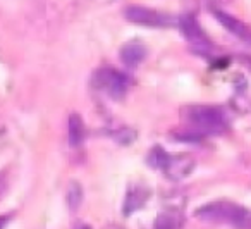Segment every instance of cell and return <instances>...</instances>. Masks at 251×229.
Listing matches in <instances>:
<instances>
[{
    "mask_svg": "<svg viewBox=\"0 0 251 229\" xmlns=\"http://www.w3.org/2000/svg\"><path fill=\"white\" fill-rule=\"evenodd\" d=\"M195 217L203 222L229 224L236 229H251V210L230 201H212L195 212Z\"/></svg>",
    "mask_w": 251,
    "mask_h": 229,
    "instance_id": "obj_1",
    "label": "cell"
},
{
    "mask_svg": "<svg viewBox=\"0 0 251 229\" xmlns=\"http://www.w3.org/2000/svg\"><path fill=\"white\" fill-rule=\"evenodd\" d=\"M184 121L191 129V136L220 135L227 129V117L220 109L212 105H191L184 111Z\"/></svg>",
    "mask_w": 251,
    "mask_h": 229,
    "instance_id": "obj_2",
    "label": "cell"
},
{
    "mask_svg": "<svg viewBox=\"0 0 251 229\" xmlns=\"http://www.w3.org/2000/svg\"><path fill=\"white\" fill-rule=\"evenodd\" d=\"M93 86L103 90L112 100H122L131 86V80L114 67H101L93 74Z\"/></svg>",
    "mask_w": 251,
    "mask_h": 229,
    "instance_id": "obj_3",
    "label": "cell"
},
{
    "mask_svg": "<svg viewBox=\"0 0 251 229\" xmlns=\"http://www.w3.org/2000/svg\"><path fill=\"white\" fill-rule=\"evenodd\" d=\"M124 18L133 25L147 26V28H171L179 23V18L143 5H127L124 9Z\"/></svg>",
    "mask_w": 251,
    "mask_h": 229,
    "instance_id": "obj_4",
    "label": "cell"
},
{
    "mask_svg": "<svg viewBox=\"0 0 251 229\" xmlns=\"http://www.w3.org/2000/svg\"><path fill=\"white\" fill-rule=\"evenodd\" d=\"M181 33L186 36L189 43L195 47L196 50H206L210 49V40L205 35V31L201 29V26L198 25V21L195 19V16L191 14H184L179 18L177 23Z\"/></svg>",
    "mask_w": 251,
    "mask_h": 229,
    "instance_id": "obj_5",
    "label": "cell"
},
{
    "mask_svg": "<svg viewBox=\"0 0 251 229\" xmlns=\"http://www.w3.org/2000/svg\"><path fill=\"white\" fill-rule=\"evenodd\" d=\"M195 169V160L188 155H167L164 166H162V172L169 177L171 181H181L188 177Z\"/></svg>",
    "mask_w": 251,
    "mask_h": 229,
    "instance_id": "obj_6",
    "label": "cell"
},
{
    "mask_svg": "<svg viewBox=\"0 0 251 229\" xmlns=\"http://www.w3.org/2000/svg\"><path fill=\"white\" fill-rule=\"evenodd\" d=\"M151 197V190L148 186L141 183L131 184L127 188V193H126L124 203H122V214L127 217V215L134 214L136 210H140L145 203L148 201V198Z\"/></svg>",
    "mask_w": 251,
    "mask_h": 229,
    "instance_id": "obj_7",
    "label": "cell"
},
{
    "mask_svg": "<svg viewBox=\"0 0 251 229\" xmlns=\"http://www.w3.org/2000/svg\"><path fill=\"white\" fill-rule=\"evenodd\" d=\"M213 16L215 19L227 29L229 33H232L236 38H239L241 42H244L246 45H251V28L248 25H244L243 21L232 18L230 14L224 11H219V9H213Z\"/></svg>",
    "mask_w": 251,
    "mask_h": 229,
    "instance_id": "obj_8",
    "label": "cell"
},
{
    "mask_svg": "<svg viewBox=\"0 0 251 229\" xmlns=\"http://www.w3.org/2000/svg\"><path fill=\"white\" fill-rule=\"evenodd\" d=\"M119 57H121V62L127 69H134V67H138L147 59V47L140 40H131V42H127L126 45L121 47Z\"/></svg>",
    "mask_w": 251,
    "mask_h": 229,
    "instance_id": "obj_9",
    "label": "cell"
},
{
    "mask_svg": "<svg viewBox=\"0 0 251 229\" xmlns=\"http://www.w3.org/2000/svg\"><path fill=\"white\" fill-rule=\"evenodd\" d=\"M84 136H86V128H84V121L79 114L73 112L67 121V142L73 148L83 145Z\"/></svg>",
    "mask_w": 251,
    "mask_h": 229,
    "instance_id": "obj_10",
    "label": "cell"
},
{
    "mask_svg": "<svg viewBox=\"0 0 251 229\" xmlns=\"http://www.w3.org/2000/svg\"><path fill=\"white\" fill-rule=\"evenodd\" d=\"M182 217L176 208H165L155 221V229H181Z\"/></svg>",
    "mask_w": 251,
    "mask_h": 229,
    "instance_id": "obj_11",
    "label": "cell"
},
{
    "mask_svg": "<svg viewBox=\"0 0 251 229\" xmlns=\"http://www.w3.org/2000/svg\"><path fill=\"white\" fill-rule=\"evenodd\" d=\"M83 186H81L77 181H71L67 184V191H66V200H67V207L71 212H76L77 208L83 203Z\"/></svg>",
    "mask_w": 251,
    "mask_h": 229,
    "instance_id": "obj_12",
    "label": "cell"
},
{
    "mask_svg": "<svg viewBox=\"0 0 251 229\" xmlns=\"http://www.w3.org/2000/svg\"><path fill=\"white\" fill-rule=\"evenodd\" d=\"M167 155H169V153L165 152L162 146H158V145L153 146V148L150 150V153H148V159H147L148 166L153 167V169H162V166H164Z\"/></svg>",
    "mask_w": 251,
    "mask_h": 229,
    "instance_id": "obj_13",
    "label": "cell"
},
{
    "mask_svg": "<svg viewBox=\"0 0 251 229\" xmlns=\"http://www.w3.org/2000/svg\"><path fill=\"white\" fill-rule=\"evenodd\" d=\"M112 138L119 143V145H131L133 142H136L138 133L131 128H121L117 131L112 133Z\"/></svg>",
    "mask_w": 251,
    "mask_h": 229,
    "instance_id": "obj_14",
    "label": "cell"
},
{
    "mask_svg": "<svg viewBox=\"0 0 251 229\" xmlns=\"http://www.w3.org/2000/svg\"><path fill=\"white\" fill-rule=\"evenodd\" d=\"M5 143H7V131H5L4 126L0 124V152H2V148L5 146Z\"/></svg>",
    "mask_w": 251,
    "mask_h": 229,
    "instance_id": "obj_15",
    "label": "cell"
},
{
    "mask_svg": "<svg viewBox=\"0 0 251 229\" xmlns=\"http://www.w3.org/2000/svg\"><path fill=\"white\" fill-rule=\"evenodd\" d=\"M4 174L5 172H0V198H2V197H4V195H5V191H7V188H5V186H2V183H4Z\"/></svg>",
    "mask_w": 251,
    "mask_h": 229,
    "instance_id": "obj_16",
    "label": "cell"
},
{
    "mask_svg": "<svg viewBox=\"0 0 251 229\" xmlns=\"http://www.w3.org/2000/svg\"><path fill=\"white\" fill-rule=\"evenodd\" d=\"M7 222H9V215H0V229H4Z\"/></svg>",
    "mask_w": 251,
    "mask_h": 229,
    "instance_id": "obj_17",
    "label": "cell"
},
{
    "mask_svg": "<svg viewBox=\"0 0 251 229\" xmlns=\"http://www.w3.org/2000/svg\"><path fill=\"white\" fill-rule=\"evenodd\" d=\"M103 229H122L121 226H117V224H108V226H105Z\"/></svg>",
    "mask_w": 251,
    "mask_h": 229,
    "instance_id": "obj_18",
    "label": "cell"
},
{
    "mask_svg": "<svg viewBox=\"0 0 251 229\" xmlns=\"http://www.w3.org/2000/svg\"><path fill=\"white\" fill-rule=\"evenodd\" d=\"M77 229H91V228H90V226H86V224H83V226H79Z\"/></svg>",
    "mask_w": 251,
    "mask_h": 229,
    "instance_id": "obj_19",
    "label": "cell"
}]
</instances>
